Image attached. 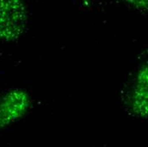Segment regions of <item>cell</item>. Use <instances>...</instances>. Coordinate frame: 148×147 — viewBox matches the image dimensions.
<instances>
[{
	"label": "cell",
	"instance_id": "cell-2",
	"mask_svg": "<svg viewBox=\"0 0 148 147\" xmlns=\"http://www.w3.org/2000/svg\"><path fill=\"white\" fill-rule=\"evenodd\" d=\"M30 104V95L23 89H11L0 95V129L22 118Z\"/></svg>",
	"mask_w": 148,
	"mask_h": 147
},
{
	"label": "cell",
	"instance_id": "cell-3",
	"mask_svg": "<svg viewBox=\"0 0 148 147\" xmlns=\"http://www.w3.org/2000/svg\"><path fill=\"white\" fill-rule=\"evenodd\" d=\"M134 113L140 117L147 115V66H144L136 75L129 97Z\"/></svg>",
	"mask_w": 148,
	"mask_h": 147
},
{
	"label": "cell",
	"instance_id": "cell-1",
	"mask_svg": "<svg viewBox=\"0 0 148 147\" xmlns=\"http://www.w3.org/2000/svg\"><path fill=\"white\" fill-rule=\"evenodd\" d=\"M27 23V12L21 2L0 1V39H17L25 31Z\"/></svg>",
	"mask_w": 148,
	"mask_h": 147
}]
</instances>
